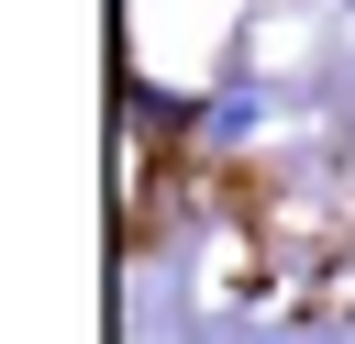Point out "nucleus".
<instances>
[{
	"label": "nucleus",
	"mask_w": 355,
	"mask_h": 344,
	"mask_svg": "<svg viewBox=\"0 0 355 344\" xmlns=\"http://www.w3.org/2000/svg\"><path fill=\"white\" fill-rule=\"evenodd\" d=\"M200 133H211V144H255V133H266V89H222V100L200 111Z\"/></svg>",
	"instance_id": "nucleus-1"
}]
</instances>
